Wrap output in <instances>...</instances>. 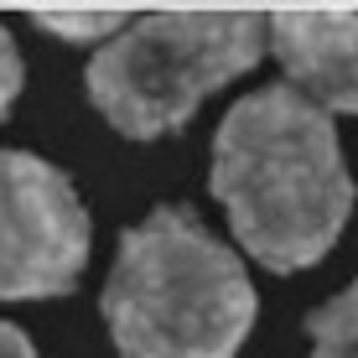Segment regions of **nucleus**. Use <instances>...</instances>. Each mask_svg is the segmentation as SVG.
<instances>
[{"label": "nucleus", "instance_id": "1", "mask_svg": "<svg viewBox=\"0 0 358 358\" xmlns=\"http://www.w3.org/2000/svg\"><path fill=\"white\" fill-rule=\"evenodd\" d=\"M213 197L265 270H306L338 244L353 177L332 115L291 83L244 94L213 141Z\"/></svg>", "mask_w": 358, "mask_h": 358}, {"label": "nucleus", "instance_id": "2", "mask_svg": "<svg viewBox=\"0 0 358 358\" xmlns=\"http://www.w3.org/2000/svg\"><path fill=\"white\" fill-rule=\"evenodd\" d=\"M104 322L120 358H239L255 286L244 260L187 208H156L120 239Z\"/></svg>", "mask_w": 358, "mask_h": 358}, {"label": "nucleus", "instance_id": "3", "mask_svg": "<svg viewBox=\"0 0 358 358\" xmlns=\"http://www.w3.org/2000/svg\"><path fill=\"white\" fill-rule=\"evenodd\" d=\"M265 57V16L255 10H156L89 57V99L130 141L182 130L213 89Z\"/></svg>", "mask_w": 358, "mask_h": 358}, {"label": "nucleus", "instance_id": "4", "mask_svg": "<svg viewBox=\"0 0 358 358\" xmlns=\"http://www.w3.org/2000/svg\"><path fill=\"white\" fill-rule=\"evenodd\" d=\"M89 265V208L42 156L0 151V301L68 296Z\"/></svg>", "mask_w": 358, "mask_h": 358}, {"label": "nucleus", "instance_id": "5", "mask_svg": "<svg viewBox=\"0 0 358 358\" xmlns=\"http://www.w3.org/2000/svg\"><path fill=\"white\" fill-rule=\"evenodd\" d=\"M265 52L317 109L358 115V10H275L265 16Z\"/></svg>", "mask_w": 358, "mask_h": 358}, {"label": "nucleus", "instance_id": "6", "mask_svg": "<svg viewBox=\"0 0 358 358\" xmlns=\"http://www.w3.org/2000/svg\"><path fill=\"white\" fill-rule=\"evenodd\" d=\"M312 358H358V280L306 317Z\"/></svg>", "mask_w": 358, "mask_h": 358}, {"label": "nucleus", "instance_id": "7", "mask_svg": "<svg viewBox=\"0 0 358 358\" xmlns=\"http://www.w3.org/2000/svg\"><path fill=\"white\" fill-rule=\"evenodd\" d=\"M31 21L42 31H52L57 42H68V47H99V42H109L115 31L130 27V10L125 6H120V10H36Z\"/></svg>", "mask_w": 358, "mask_h": 358}, {"label": "nucleus", "instance_id": "8", "mask_svg": "<svg viewBox=\"0 0 358 358\" xmlns=\"http://www.w3.org/2000/svg\"><path fill=\"white\" fill-rule=\"evenodd\" d=\"M21 78H27V68H21V52H16V42H10V31L0 27V115L16 104Z\"/></svg>", "mask_w": 358, "mask_h": 358}, {"label": "nucleus", "instance_id": "9", "mask_svg": "<svg viewBox=\"0 0 358 358\" xmlns=\"http://www.w3.org/2000/svg\"><path fill=\"white\" fill-rule=\"evenodd\" d=\"M0 358H36V348L27 343V332H21V327L0 322Z\"/></svg>", "mask_w": 358, "mask_h": 358}]
</instances>
